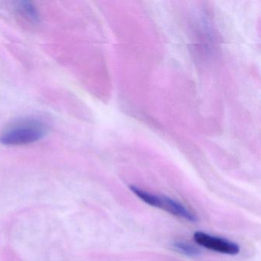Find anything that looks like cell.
Instances as JSON below:
<instances>
[{"label": "cell", "instance_id": "obj_4", "mask_svg": "<svg viewBox=\"0 0 261 261\" xmlns=\"http://www.w3.org/2000/svg\"><path fill=\"white\" fill-rule=\"evenodd\" d=\"M173 247L177 251L186 256H194L200 254V250L197 247L185 241H175L173 243Z\"/></svg>", "mask_w": 261, "mask_h": 261}, {"label": "cell", "instance_id": "obj_3", "mask_svg": "<svg viewBox=\"0 0 261 261\" xmlns=\"http://www.w3.org/2000/svg\"><path fill=\"white\" fill-rule=\"evenodd\" d=\"M194 240L198 245L223 254L237 255L241 250L240 246L233 241L202 231L195 232Z\"/></svg>", "mask_w": 261, "mask_h": 261}, {"label": "cell", "instance_id": "obj_2", "mask_svg": "<svg viewBox=\"0 0 261 261\" xmlns=\"http://www.w3.org/2000/svg\"><path fill=\"white\" fill-rule=\"evenodd\" d=\"M129 189L134 195H137L139 198L149 205L166 211L173 216L182 218L191 222H196L198 221V217L193 212L186 208L181 203L169 197L155 195L143 190L137 186H130Z\"/></svg>", "mask_w": 261, "mask_h": 261}, {"label": "cell", "instance_id": "obj_1", "mask_svg": "<svg viewBox=\"0 0 261 261\" xmlns=\"http://www.w3.org/2000/svg\"><path fill=\"white\" fill-rule=\"evenodd\" d=\"M46 134L47 126L43 122L30 119L6 129L0 136V143L7 146L30 144L42 140Z\"/></svg>", "mask_w": 261, "mask_h": 261}]
</instances>
